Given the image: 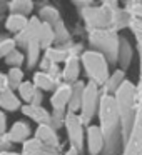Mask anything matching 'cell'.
I'll use <instances>...</instances> for the list:
<instances>
[{
	"label": "cell",
	"instance_id": "cell-41",
	"mask_svg": "<svg viewBox=\"0 0 142 155\" xmlns=\"http://www.w3.org/2000/svg\"><path fill=\"white\" fill-rule=\"evenodd\" d=\"M5 18H7V17H0V24H2V22H5ZM0 27H2V25H0Z\"/></svg>",
	"mask_w": 142,
	"mask_h": 155
},
{
	"label": "cell",
	"instance_id": "cell-21",
	"mask_svg": "<svg viewBox=\"0 0 142 155\" xmlns=\"http://www.w3.org/2000/svg\"><path fill=\"white\" fill-rule=\"evenodd\" d=\"M85 82L79 80L72 85V97H70V104H69V112H74V114H79L82 107V98H84V90H85Z\"/></svg>",
	"mask_w": 142,
	"mask_h": 155
},
{
	"label": "cell",
	"instance_id": "cell-6",
	"mask_svg": "<svg viewBox=\"0 0 142 155\" xmlns=\"http://www.w3.org/2000/svg\"><path fill=\"white\" fill-rule=\"evenodd\" d=\"M142 64V58H140ZM124 147L122 155H142V72H140V82L137 88V110H135V120L132 132L129 135Z\"/></svg>",
	"mask_w": 142,
	"mask_h": 155
},
{
	"label": "cell",
	"instance_id": "cell-26",
	"mask_svg": "<svg viewBox=\"0 0 142 155\" xmlns=\"http://www.w3.org/2000/svg\"><path fill=\"white\" fill-rule=\"evenodd\" d=\"M35 92H37V87L34 85L32 80H25L24 84L17 88V95L20 97V100L24 102V104H32Z\"/></svg>",
	"mask_w": 142,
	"mask_h": 155
},
{
	"label": "cell",
	"instance_id": "cell-2",
	"mask_svg": "<svg viewBox=\"0 0 142 155\" xmlns=\"http://www.w3.org/2000/svg\"><path fill=\"white\" fill-rule=\"evenodd\" d=\"M80 64L89 82L95 84L97 87H104L107 84L109 77H110V70H109L110 62L105 58V55H102L100 52L94 50V48L84 50L80 54Z\"/></svg>",
	"mask_w": 142,
	"mask_h": 155
},
{
	"label": "cell",
	"instance_id": "cell-11",
	"mask_svg": "<svg viewBox=\"0 0 142 155\" xmlns=\"http://www.w3.org/2000/svg\"><path fill=\"white\" fill-rule=\"evenodd\" d=\"M34 137L37 140H40L47 150L60 152V138H59V134L54 127H50V125H37Z\"/></svg>",
	"mask_w": 142,
	"mask_h": 155
},
{
	"label": "cell",
	"instance_id": "cell-20",
	"mask_svg": "<svg viewBox=\"0 0 142 155\" xmlns=\"http://www.w3.org/2000/svg\"><path fill=\"white\" fill-rule=\"evenodd\" d=\"M35 4L32 0H12L8 2V14L12 15H22V17H32Z\"/></svg>",
	"mask_w": 142,
	"mask_h": 155
},
{
	"label": "cell",
	"instance_id": "cell-40",
	"mask_svg": "<svg viewBox=\"0 0 142 155\" xmlns=\"http://www.w3.org/2000/svg\"><path fill=\"white\" fill-rule=\"evenodd\" d=\"M0 155H22V152H14V150H10V152H4V153H0Z\"/></svg>",
	"mask_w": 142,
	"mask_h": 155
},
{
	"label": "cell",
	"instance_id": "cell-18",
	"mask_svg": "<svg viewBox=\"0 0 142 155\" xmlns=\"http://www.w3.org/2000/svg\"><path fill=\"white\" fill-rule=\"evenodd\" d=\"M40 58H42V47L39 44V38H34L25 48V67L29 70L35 68V65L40 64Z\"/></svg>",
	"mask_w": 142,
	"mask_h": 155
},
{
	"label": "cell",
	"instance_id": "cell-4",
	"mask_svg": "<svg viewBox=\"0 0 142 155\" xmlns=\"http://www.w3.org/2000/svg\"><path fill=\"white\" fill-rule=\"evenodd\" d=\"M89 42L94 50L105 55L109 62H115L120 54V38L117 32L112 28H102V30H90L89 32Z\"/></svg>",
	"mask_w": 142,
	"mask_h": 155
},
{
	"label": "cell",
	"instance_id": "cell-33",
	"mask_svg": "<svg viewBox=\"0 0 142 155\" xmlns=\"http://www.w3.org/2000/svg\"><path fill=\"white\" fill-rule=\"evenodd\" d=\"M65 115L67 112H60V110H52V118H50V127H54L55 130H60L65 125Z\"/></svg>",
	"mask_w": 142,
	"mask_h": 155
},
{
	"label": "cell",
	"instance_id": "cell-25",
	"mask_svg": "<svg viewBox=\"0 0 142 155\" xmlns=\"http://www.w3.org/2000/svg\"><path fill=\"white\" fill-rule=\"evenodd\" d=\"M127 80L125 78V72L124 70H115L114 74L109 77L107 84L104 85V94H109V95H114L115 92L119 90V87H120L124 82Z\"/></svg>",
	"mask_w": 142,
	"mask_h": 155
},
{
	"label": "cell",
	"instance_id": "cell-35",
	"mask_svg": "<svg viewBox=\"0 0 142 155\" xmlns=\"http://www.w3.org/2000/svg\"><path fill=\"white\" fill-rule=\"evenodd\" d=\"M7 115H5V112L0 108V135L7 134Z\"/></svg>",
	"mask_w": 142,
	"mask_h": 155
},
{
	"label": "cell",
	"instance_id": "cell-3",
	"mask_svg": "<svg viewBox=\"0 0 142 155\" xmlns=\"http://www.w3.org/2000/svg\"><path fill=\"white\" fill-rule=\"evenodd\" d=\"M97 117H99V127L105 135V142H109L120 128V117H119L117 102H115L114 95L109 94L100 95Z\"/></svg>",
	"mask_w": 142,
	"mask_h": 155
},
{
	"label": "cell",
	"instance_id": "cell-9",
	"mask_svg": "<svg viewBox=\"0 0 142 155\" xmlns=\"http://www.w3.org/2000/svg\"><path fill=\"white\" fill-rule=\"evenodd\" d=\"M105 143V135L99 125H89L85 128V148L89 155H100Z\"/></svg>",
	"mask_w": 142,
	"mask_h": 155
},
{
	"label": "cell",
	"instance_id": "cell-31",
	"mask_svg": "<svg viewBox=\"0 0 142 155\" xmlns=\"http://www.w3.org/2000/svg\"><path fill=\"white\" fill-rule=\"evenodd\" d=\"M54 32H55V44L65 45L69 40H70V34H69L67 27H65V24L62 20L54 25Z\"/></svg>",
	"mask_w": 142,
	"mask_h": 155
},
{
	"label": "cell",
	"instance_id": "cell-8",
	"mask_svg": "<svg viewBox=\"0 0 142 155\" xmlns=\"http://www.w3.org/2000/svg\"><path fill=\"white\" fill-rule=\"evenodd\" d=\"M99 104H100V90L95 84L87 82L84 90V98H82V107H80V112H79L85 127L92 125L90 122L99 112Z\"/></svg>",
	"mask_w": 142,
	"mask_h": 155
},
{
	"label": "cell",
	"instance_id": "cell-14",
	"mask_svg": "<svg viewBox=\"0 0 142 155\" xmlns=\"http://www.w3.org/2000/svg\"><path fill=\"white\" fill-rule=\"evenodd\" d=\"M22 115L29 117L30 120H34L37 125H50V118H52V112H49L45 107L42 105H30V104H24L20 108Z\"/></svg>",
	"mask_w": 142,
	"mask_h": 155
},
{
	"label": "cell",
	"instance_id": "cell-36",
	"mask_svg": "<svg viewBox=\"0 0 142 155\" xmlns=\"http://www.w3.org/2000/svg\"><path fill=\"white\" fill-rule=\"evenodd\" d=\"M5 90H8V78H7V74L0 72V94Z\"/></svg>",
	"mask_w": 142,
	"mask_h": 155
},
{
	"label": "cell",
	"instance_id": "cell-38",
	"mask_svg": "<svg viewBox=\"0 0 142 155\" xmlns=\"http://www.w3.org/2000/svg\"><path fill=\"white\" fill-rule=\"evenodd\" d=\"M8 12V2H0V17H5Z\"/></svg>",
	"mask_w": 142,
	"mask_h": 155
},
{
	"label": "cell",
	"instance_id": "cell-12",
	"mask_svg": "<svg viewBox=\"0 0 142 155\" xmlns=\"http://www.w3.org/2000/svg\"><path fill=\"white\" fill-rule=\"evenodd\" d=\"M80 70H82V64H80V55L79 54H70L69 58L64 62V68H62V82L64 84H70L74 85L75 82L80 80Z\"/></svg>",
	"mask_w": 142,
	"mask_h": 155
},
{
	"label": "cell",
	"instance_id": "cell-17",
	"mask_svg": "<svg viewBox=\"0 0 142 155\" xmlns=\"http://www.w3.org/2000/svg\"><path fill=\"white\" fill-rule=\"evenodd\" d=\"M0 108L4 112H17L22 108V100L14 90H5L0 94Z\"/></svg>",
	"mask_w": 142,
	"mask_h": 155
},
{
	"label": "cell",
	"instance_id": "cell-23",
	"mask_svg": "<svg viewBox=\"0 0 142 155\" xmlns=\"http://www.w3.org/2000/svg\"><path fill=\"white\" fill-rule=\"evenodd\" d=\"M27 24H29V18H27V17L8 14L7 18H5V22H4V27H5V30H7V32L17 35V34H20L22 30H25Z\"/></svg>",
	"mask_w": 142,
	"mask_h": 155
},
{
	"label": "cell",
	"instance_id": "cell-19",
	"mask_svg": "<svg viewBox=\"0 0 142 155\" xmlns=\"http://www.w3.org/2000/svg\"><path fill=\"white\" fill-rule=\"evenodd\" d=\"M32 82H34V85L39 88V90H42V92H54L55 88L59 87V84L47 74V72H40V70L34 72V75H32Z\"/></svg>",
	"mask_w": 142,
	"mask_h": 155
},
{
	"label": "cell",
	"instance_id": "cell-28",
	"mask_svg": "<svg viewBox=\"0 0 142 155\" xmlns=\"http://www.w3.org/2000/svg\"><path fill=\"white\" fill-rule=\"evenodd\" d=\"M7 78H8V88L15 92L25 82V74L22 68H8Z\"/></svg>",
	"mask_w": 142,
	"mask_h": 155
},
{
	"label": "cell",
	"instance_id": "cell-13",
	"mask_svg": "<svg viewBox=\"0 0 142 155\" xmlns=\"http://www.w3.org/2000/svg\"><path fill=\"white\" fill-rule=\"evenodd\" d=\"M72 97V85L70 84H60L50 95V107L52 110L67 112L69 104Z\"/></svg>",
	"mask_w": 142,
	"mask_h": 155
},
{
	"label": "cell",
	"instance_id": "cell-16",
	"mask_svg": "<svg viewBox=\"0 0 142 155\" xmlns=\"http://www.w3.org/2000/svg\"><path fill=\"white\" fill-rule=\"evenodd\" d=\"M70 54H75V52H74V48L67 47V45H59V47H50L47 50H44V57L50 64H55V65L64 64Z\"/></svg>",
	"mask_w": 142,
	"mask_h": 155
},
{
	"label": "cell",
	"instance_id": "cell-5",
	"mask_svg": "<svg viewBox=\"0 0 142 155\" xmlns=\"http://www.w3.org/2000/svg\"><path fill=\"white\" fill-rule=\"evenodd\" d=\"M114 2H104L102 7H85L82 8V18L89 30H102V28H112V17L115 10Z\"/></svg>",
	"mask_w": 142,
	"mask_h": 155
},
{
	"label": "cell",
	"instance_id": "cell-15",
	"mask_svg": "<svg viewBox=\"0 0 142 155\" xmlns=\"http://www.w3.org/2000/svg\"><path fill=\"white\" fill-rule=\"evenodd\" d=\"M7 134H8V137L12 138L14 143L22 145L24 142H27L29 138H32V127L29 125V122H25V120H17L10 125Z\"/></svg>",
	"mask_w": 142,
	"mask_h": 155
},
{
	"label": "cell",
	"instance_id": "cell-32",
	"mask_svg": "<svg viewBox=\"0 0 142 155\" xmlns=\"http://www.w3.org/2000/svg\"><path fill=\"white\" fill-rule=\"evenodd\" d=\"M129 27H130V30L135 35V40H137V45H139V52H140V57H142V18L134 17Z\"/></svg>",
	"mask_w": 142,
	"mask_h": 155
},
{
	"label": "cell",
	"instance_id": "cell-24",
	"mask_svg": "<svg viewBox=\"0 0 142 155\" xmlns=\"http://www.w3.org/2000/svg\"><path fill=\"white\" fill-rule=\"evenodd\" d=\"M39 44H40L42 50H47V48L54 47L55 44V32H54V27L49 24H42V28L39 32Z\"/></svg>",
	"mask_w": 142,
	"mask_h": 155
},
{
	"label": "cell",
	"instance_id": "cell-30",
	"mask_svg": "<svg viewBox=\"0 0 142 155\" xmlns=\"http://www.w3.org/2000/svg\"><path fill=\"white\" fill-rule=\"evenodd\" d=\"M15 48H17V44H15L14 37L0 34V58H5L12 50H15Z\"/></svg>",
	"mask_w": 142,
	"mask_h": 155
},
{
	"label": "cell",
	"instance_id": "cell-37",
	"mask_svg": "<svg viewBox=\"0 0 142 155\" xmlns=\"http://www.w3.org/2000/svg\"><path fill=\"white\" fill-rule=\"evenodd\" d=\"M42 100H44V92L37 88V92H35V95H34V100H32L30 105H42Z\"/></svg>",
	"mask_w": 142,
	"mask_h": 155
},
{
	"label": "cell",
	"instance_id": "cell-10",
	"mask_svg": "<svg viewBox=\"0 0 142 155\" xmlns=\"http://www.w3.org/2000/svg\"><path fill=\"white\" fill-rule=\"evenodd\" d=\"M40 28H42V20L37 17V15H32V17L29 18V24H27V27H25V30H22L20 34L14 35V40H15V44H17V48L25 50L27 45L30 44L34 38L39 37Z\"/></svg>",
	"mask_w": 142,
	"mask_h": 155
},
{
	"label": "cell",
	"instance_id": "cell-39",
	"mask_svg": "<svg viewBox=\"0 0 142 155\" xmlns=\"http://www.w3.org/2000/svg\"><path fill=\"white\" fill-rule=\"evenodd\" d=\"M39 155H62V153L57 152V150H47V148H45V150L42 152V153H39Z\"/></svg>",
	"mask_w": 142,
	"mask_h": 155
},
{
	"label": "cell",
	"instance_id": "cell-29",
	"mask_svg": "<svg viewBox=\"0 0 142 155\" xmlns=\"http://www.w3.org/2000/svg\"><path fill=\"white\" fill-rule=\"evenodd\" d=\"M45 150V147L42 145L40 140H37L35 137L29 138L27 142L22 143V155H39Z\"/></svg>",
	"mask_w": 142,
	"mask_h": 155
},
{
	"label": "cell",
	"instance_id": "cell-7",
	"mask_svg": "<svg viewBox=\"0 0 142 155\" xmlns=\"http://www.w3.org/2000/svg\"><path fill=\"white\" fill-rule=\"evenodd\" d=\"M64 128H65V134H67L70 148L77 150L79 155H82V152H84V148H85V128L87 127L84 125L80 115L67 110Z\"/></svg>",
	"mask_w": 142,
	"mask_h": 155
},
{
	"label": "cell",
	"instance_id": "cell-34",
	"mask_svg": "<svg viewBox=\"0 0 142 155\" xmlns=\"http://www.w3.org/2000/svg\"><path fill=\"white\" fill-rule=\"evenodd\" d=\"M12 145H14V142H12V138L8 137V134L0 135V153H4V152H10L12 150Z\"/></svg>",
	"mask_w": 142,
	"mask_h": 155
},
{
	"label": "cell",
	"instance_id": "cell-22",
	"mask_svg": "<svg viewBox=\"0 0 142 155\" xmlns=\"http://www.w3.org/2000/svg\"><path fill=\"white\" fill-rule=\"evenodd\" d=\"M37 17L42 20V24H49V25H52V27L60 22V14H59V10L50 4L42 5L37 12Z\"/></svg>",
	"mask_w": 142,
	"mask_h": 155
},
{
	"label": "cell",
	"instance_id": "cell-1",
	"mask_svg": "<svg viewBox=\"0 0 142 155\" xmlns=\"http://www.w3.org/2000/svg\"><path fill=\"white\" fill-rule=\"evenodd\" d=\"M117 102V110L120 117V135L122 142H127L129 135L134 127L135 120V110H137V88L130 80H125L119 87V90L114 94Z\"/></svg>",
	"mask_w": 142,
	"mask_h": 155
},
{
	"label": "cell",
	"instance_id": "cell-27",
	"mask_svg": "<svg viewBox=\"0 0 142 155\" xmlns=\"http://www.w3.org/2000/svg\"><path fill=\"white\" fill-rule=\"evenodd\" d=\"M4 62L8 68H22V65L25 64V52H22L20 48H15L4 58Z\"/></svg>",
	"mask_w": 142,
	"mask_h": 155
}]
</instances>
